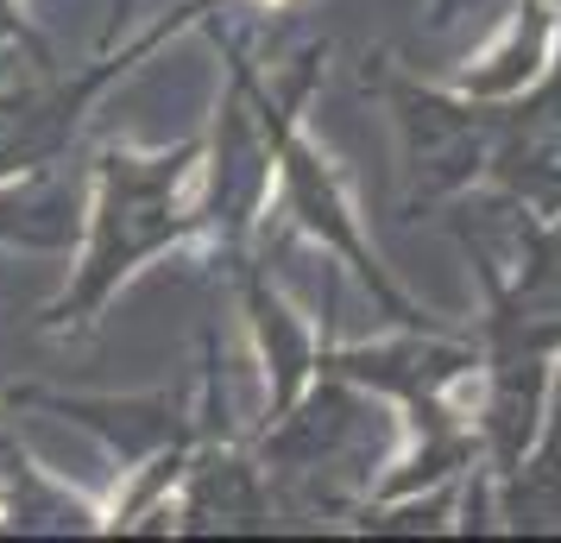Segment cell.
Returning <instances> with one entry per match:
<instances>
[{
	"label": "cell",
	"mask_w": 561,
	"mask_h": 543,
	"mask_svg": "<svg viewBox=\"0 0 561 543\" xmlns=\"http://www.w3.org/2000/svg\"><path fill=\"white\" fill-rule=\"evenodd\" d=\"M190 158H196V146H183L178 158H121V152L107 158V208H102V228H95V253H89L82 291L57 310V323L70 310H89L121 272H133V259H146L171 234H183V222H146V215L171 208V190H178Z\"/></svg>",
	"instance_id": "cell-1"
}]
</instances>
